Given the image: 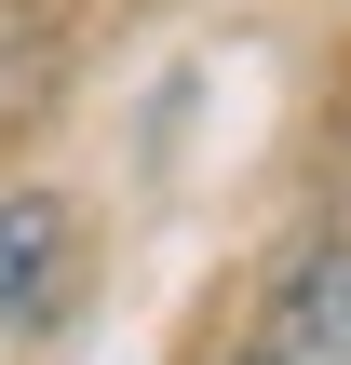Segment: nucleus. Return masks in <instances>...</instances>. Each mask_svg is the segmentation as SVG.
<instances>
[{"label": "nucleus", "mask_w": 351, "mask_h": 365, "mask_svg": "<svg viewBox=\"0 0 351 365\" xmlns=\"http://www.w3.org/2000/svg\"><path fill=\"white\" fill-rule=\"evenodd\" d=\"M243 365H351V244L284 271V298H271V325H257Z\"/></svg>", "instance_id": "2"}, {"label": "nucleus", "mask_w": 351, "mask_h": 365, "mask_svg": "<svg viewBox=\"0 0 351 365\" xmlns=\"http://www.w3.org/2000/svg\"><path fill=\"white\" fill-rule=\"evenodd\" d=\"M81 284V217L54 190H14L0 203V325H54Z\"/></svg>", "instance_id": "1"}]
</instances>
